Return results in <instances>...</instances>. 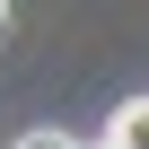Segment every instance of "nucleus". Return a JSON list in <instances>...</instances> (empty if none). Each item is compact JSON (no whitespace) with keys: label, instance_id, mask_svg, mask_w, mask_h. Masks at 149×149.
Wrapping results in <instances>:
<instances>
[{"label":"nucleus","instance_id":"obj_1","mask_svg":"<svg viewBox=\"0 0 149 149\" xmlns=\"http://www.w3.org/2000/svg\"><path fill=\"white\" fill-rule=\"evenodd\" d=\"M97 149H149V97L114 105V114H105V140H97Z\"/></svg>","mask_w":149,"mask_h":149},{"label":"nucleus","instance_id":"obj_2","mask_svg":"<svg viewBox=\"0 0 149 149\" xmlns=\"http://www.w3.org/2000/svg\"><path fill=\"white\" fill-rule=\"evenodd\" d=\"M18 149H79V140H70V132H26Z\"/></svg>","mask_w":149,"mask_h":149}]
</instances>
